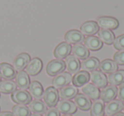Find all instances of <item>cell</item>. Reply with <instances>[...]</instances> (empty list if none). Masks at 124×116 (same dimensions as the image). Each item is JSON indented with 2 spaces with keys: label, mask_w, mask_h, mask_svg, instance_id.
Listing matches in <instances>:
<instances>
[{
  "label": "cell",
  "mask_w": 124,
  "mask_h": 116,
  "mask_svg": "<svg viewBox=\"0 0 124 116\" xmlns=\"http://www.w3.org/2000/svg\"><path fill=\"white\" fill-rule=\"evenodd\" d=\"M108 82L110 85H120L124 83V70H118L111 73L108 76Z\"/></svg>",
  "instance_id": "4316f807"
},
{
  "label": "cell",
  "mask_w": 124,
  "mask_h": 116,
  "mask_svg": "<svg viewBox=\"0 0 124 116\" xmlns=\"http://www.w3.org/2000/svg\"><path fill=\"white\" fill-rule=\"evenodd\" d=\"M105 113V106L102 101H94L91 105V111L90 115L91 116H104Z\"/></svg>",
  "instance_id": "4dcf8cb0"
},
{
  "label": "cell",
  "mask_w": 124,
  "mask_h": 116,
  "mask_svg": "<svg viewBox=\"0 0 124 116\" xmlns=\"http://www.w3.org/2000/svg\"><path fill=\"white\" fill-rule=\"evenodd\" d=\"M99 38L102 41V43H105L106 45H111L115 40V35L109 29H103L101 28L98 32Z\"/></svg>",
  "instance_id": "f1b7e54d"
},
{
  "label": "cell",
  "mask_w": 124,
  "mask_h": 116,
  "mask_svg": "<svg viewBox=\"0 0 124 116\" xmlns=\"http://www.w3.org/2000/svg\"><path fill=\"white\" fill-rule=\"evenodd\" d=\"M100 30L99 25L96 21H88L84 22L81 26V33L83 35L87 36H91L95 33H97Z\"/></svg>",
  "instance_id": "ac0fdd59"
},
{
  "label": "cell",
  "mask_w": 124,
  "mask_h": 116,
  "mask_svg": "<svg viewBox=\"0 0 124 116\" xmlns=\"http://www.w3.org/2000/svg\"><path fill=\"white\" fill-rule=\"evenodd\" d=\"M66 69V63L60 59L52 60L48 63L46 71L49 76H56Z\"/></svg>",
  "instance_id": "6da1fadb"
},
{
  "label": "cell",
  "mask_w": 124,
  "mask_h": 116,
  "mask_svg": "<svg viewBox=\"0 0 124 116\" xmlns=\"http://www.w3.org/2000/svg\"><path fill=\"white\" fill-rule=\"evenodd\" d=\"M78 93V90L77 87L71 86V85H66L60 89L59 92V96L62 100H70L71 98H74Z\"/></svg>",
  "instance_id": "603a6c76"
},
{
  "label": "cell",
  "mask_w": 124,
  "mask_h": 116,
  "mask_svg": "<svg viewBox=\"0 0 124 116\" xmlns=\"http://www.w3.org/2000/svg\"><path fill=\"white\" fill-rule=\"evenodd\" d=\"M98 25L103 29H116L119 26V22L116 18L109 16H102L98 19Z\"/></svg>",
  "instance_id": "8fae6325"
},
{
  "label": "cell",
  "mask_w": 124,
  "mask_h": 116,
  "mask_svg": "<svg viewBox=\"0 0 124 116\" xmlns=\"http://www.w3.org/2000/svg\"><path fill=\"white\" fill-rule=\"evenodd\" d=\"M75 104L78 107H79L81 110L87 111L91 107V101L89 100L87 96L84 94H77L74 97Z\"/></svg>",
  "instance_id": "ffe728a7"
},
{
  "label": "cell",
  "mask_w": 124,
  "mask_h": 116,
  "mask_svg": "<svg viewBox=\"0 0 124 116\" xmlns=\"http://www.w3.org/2000/svg\"><path fill=\"white\" fill-rule=\"evenodd\" d=\"M30 110L37 114H43L47 112V106L43 102L39 100H34L31 101L29 103Z\"/></svg>",
  "instance_id": "83f0119b"
},
{
  "label": "cell",
  "mask_w": 124,
  "mask_h": 116,
  "mask_svg": "<svg viewBox=\"0 0 124 116\" xmlns=\"http://www.w3.org/2000/svg\"><path fill=\"white\" fill-rule=\"evenodd\" d=\"M71 80H72V77L71 73L62 72L54 78L53 86L55 89H61L71 83Z\"/></svg>",
  "instance_id": "3957f363"
},
{
  "label": "cell",
  "mask_w": 124,
  "mask_h": 116,
  "mask_svg": "<svg viewBox=\"0 0 124 116\" xmlns=\"http://www.w3.org/2000/svg\"><path fill=\"white\" fill-rule=\"evenodd\" d=\"M63 116H72V115H71V114H65V115H63Z\"/></svg>",
  "instance_id": "ab89813d"
},
{
  "label": "cell",
  "mask_w": 124,
  "mask_h": 116,
  "mask_svg": "<svg viewBox=\"0 0 124 116\" xmlns=\"http://www.w3.org/2000/svg\"><path fill=\"white\" fill-rule=\"evenodd\" d=\"M43 62L39 58H33L26 66V73L31 76H35L41 72Z\"/></svg>",
  "instance_id": "5bb4252c"
},
{
  "label": "cell",
  "mask_w": 124,
  "mask_h": 116,
  "mask_svg": "<svg viewBox=\"0 0 124 116\" xmlns=\"http://www.w3.org/2000/svg\"><path fill=\"white\" fill-rule=\"evenodd\" d=\"M99 68H100V71H101L102 73H114V72L116 71L117 68H118V66H117V64L113 61V60L105 59L100 63Z\"/></svg>",
  "instance_id": "d4e9b609"
},
{
  "label": "cell",
  "mask_w": 124,
  "mask_h": 116,
  "mask_svg": "<svg viewBox=\"0 0 124 116\" xmlns=\"http://www.w3.org/2000/svg\"><path fill=\"white\" fill-rule=\"evenodd\" d=\"M15 116H31V110L28 107L23 104H17L12 107Z\"/></svg>",
  "instance_id": "1f68e13d"
},
{
  "label": "cell",
  "mask_w": 124,
  "mask_h": 116,
  "mask_svg": "<svg viewBox=\"0 0 124 116\" xmlns=\"http://www.w3.org/2000/svg\"><path fill=\"white\" fill-rule=\"evenodd\" d=\"M59 92L54 87H48L43 93V99L47 106L53 107L59 102Z\"/></svg>",
  "instance_id": "7a4b0ae2"
},
{
  "label": "cell",
  "mask_w": 124,
  "mask_h": 116,
  "mask_svg": "<svg viewBox=\"0 0 124 116\" xmlns=\"http://www.w3.org/2000/svg\"><path fill=\"white\" fill-rule=\"evenodd\" d=\"M122 109H123V110H124V104H123V107H122Z\"/></svg>",
  "instance_id": "60d3db41"
},
{
  "label": "cell",
  "mask_w": 124,
  "mask_h": 116,
  "mask_svg": "<svg viewBox=\"0 0 124 116\" xmlns=\"http://www.w3.org/2000/svg\"><path fill=\"white\" fill-rule=\"evenodd\" d=\"M71 49L72 48L70 44L66 43V42H62V43L59 44L56 48L54 49V55L56 57V59H64L70 55Z\"/></svg>",
  "instance_id": "5b68a950"
},
{
  "label": "cell",
  "mask_w": 124,
  "mask_h": 116,
  "mask_svg": "<svg viewBox=\"0 0 124 116\" xmlns=\"http://www.w3.org/2000/svg\"><path fill=\"white\" fill-rule=\"evenodd\" d=\"M83 42H84V45L88 50L96 51L100 50L103 46V43L101 40L95 36H88V38H84Z\"/></svg>",
  "instance_id": "9a60e30c"
},
{
  "label": "cell",
  "mask_w": 124,
  "mask_h": 116,
  "mask_svg": "<svg viewBox=\"0 0 124 116\" xmlns=\"http://www.w3.org/2000/svg\"><path fill=\"white\" fill-rule=\"evenodd\" d=\"M90 80V74L87 71H79L75 73L72 78V83L76 87H83L84 85L88 84Z\"/></svg>",
  "instance_id": "4fadbf2b"
},
{
  "label": "cell",
  "mask_w": 124,
  "mask_h": 116,
  "mask_svg": "<svg viewBox=\"0 0 124 116\" xmlns=\"http://www.w3.org/2000/svg\"><path fill=\"white\" fill-rule=\"evenodd\" d=\"M66 68H67L68 72L70 73H77L79 72V69L81 68V63L79 60L74 55H68L66 58Z\"/></svg>",
  "instance_id": "2e32d148"
},
{
  "label": "cell",
  "mask_w": 124,
  "mask_h": 116,
  "mask_svg": "<svg viewBox=\"0 0 124 116\" xmlns=\"http://www.w3.org/2000/svg\"><path fill=\"white\" fill-rule=\"evenodd\" d=\"M16 90V84L12 80L0 81V91L4 94H10Z\"/></svg>",
  "instance_id": "f546056e"
},
{
  "label": "cell",
  "mask_w": 124,
  "mask_h": 116,
  "mask_svg": "<svg viewBox=\"0 0 124 116\" xmlns=\"http://www.w3.org/2000/svg\"><path fill=\"white\" fill-rule=\"evenodd\" d=\"M16 86L19 87L21 90H26L30 85V79L26 72L20 71L16 76Z\"/></svg>",
  "instance_id": "7402d4cb"
},
{
  "label": "cell",
  "mask_w": 124,
  "mask_h": 116,
  "mask_svg": "<svg viewBox=\"0 0 124 116\" xmlns=\"http://www.w3.org/2000/svg\"><path fill=\"white\" fill-rule=\"evenodd\" d=\"M117 96V88L115 85H109L103 88V90L100 91V97L103 102H109L110 101L114 100Z\"/></svg>",
  "instance_id": "9c48e42d"
},
{
  "label": "cell",
  "mask_w": 124,
  "mask_h": 116,
  "mask_svg": "<svg viewBox=\"0 0 124 116\" xmlns=\"http://www.w3.org/2000/svg\"><path fill=\"white\" fill-rule=\"evenodd\" d=\"M113 45L117 50H124V34L120 35L116 38H115Z\"/></svg>",
  "instance_id": "d6a6232c"
},
{
  "label": "cell",
  "mask_w": 124,
  "mask_h": 116,
  "mask_svg": "<svg viewBox=\"0 0 124 116\" xmlns=\"http://www.w3.org/2000/svg\"><path fill=\"white\" fill-rule=\"evenodd\" d=\"M30 62V55L27 53H21L16 56L14 61V68L17 71H22Z\"/></svg>",
  "instance_id": "d6986e66"
},
{
  "label": "cell",
  "mask_w": 124,
  "mask_h": 116,
  "mask_svg": "<svg viewBox=\"0 0 124 116\" xmlns=\"http://www.w3.org/2000/svg\"><path fill=\"white\" fill-rule=\"evenodd\" d=\"M0 80H1V76H0Z\"/></svg>",
  "instance_id": "b9f144b4"
},
{
  "label": "cell",
  "mask_w": 124,
  "mask_h": 116,
  "mask_svg": "<svg viewBox=\"0 0 124 116\" xmlns=\"http://www.w3.org/2000/svg\"><path fill=\"white\" fill-rule=\"evenodd\" d=\"M123 107V103L120 100H112L106 104L105 112L107 116H112L119 113Z\"/></svg>",
  "instance_id": "7c38bea8"
},
{
  "label": "cell",
  "mask_w": 124,
  "mask_h": 116,
  "mask_svg": "<svg viewBox=\"0 0 124 116\" xmlns=\"http://www.w3.org/2000/svg\"><path fill=\"white\" fill-rule=\"evenodd\" d=\"M65 40L70 45H77L83 42L84 35L78 30H70L65 35Z\"/></svg>",
  "instance_id": "ba28073f"
},
{
  "label": "cell",
  "mask_w": 124,
  "mask_h": 116,
  "mask_svg": "<svg viewBox=\"0 0 124 116\" xmlns=\"http://www.w3.org/2000/svg\"><path fill=\"white\" fill-rule=\"evenodd\" d=\"M57 109L63 114H71L77 111V106L71 101L62 100L57 103Z\"/></svg>",
  "instance_id": "8992f818"
},
{
  "label": "cell",
  "mask_w": 124,
  "mask_h": 116,
  "mask_svg": "<svg viewBox=\"0 0 124 116\" xmlns=\"http://www.w3.org/2000/svg\"><path fill=\"white\" fill-rule=\"evenodd\" d=\"M100 66V61L96 57H88L87 59L83 60L81 63V68L83 71L93 72L96 70Z\"/></svg>",
  "instance_id": "44dd1931"
},
{
  "label": "cell",
  "mask_w": 124,
  "mask_h": 116,
  "mask_svg": "<svg viewBox=\"0 0 124 116\" xmlns=\"http://www.w3.org/2000/svg\"><path fill=\"white\" fill-rule=\"evenodd\" d=\"M114 62L117 65H124V50H119L114 55Z\"/></svg>",
  "instance_id": "836d02e7"
},
{
  "label": "cell",
  "mask_w": 124,
  "mask_h": 116,
  "mask_svg": "<svg viewBox=\"0 0 124 116\" xmlns=\"http://www.w3.org/2000/svg\"><path fill=\"white\" fill-rule=\"evenodd\" d=\"M82 91L83 92L85 96L92 100H98L100 97V91L97 86H95L93 84H86L82 88Z\"/></svg>",
  "instance_id": "e0dca14e"
},
{
  "label": "cell",
  "mask_w": 124,
  "mask_h": 116,
  "mask_svg": "<svg viewBox=\"0 0 124 116\" xmlns=\"http://www.w3.org/2000/svg\"><path fill=\"white\" fill-rule=\"evenodd\" d=\"M90 79L93 85L98 88H105L108 84L106 76L101 71H93L90 74Z\"/></svg>",
  "instance_id": "52a82bcc"
},
{
  "label": "cell",
  "mask_w": 124,
  "mask_h": 116,
  "mask_svg": "<svg viewBox=\"0 0 124 116\" xmlns=\"http://www.w3.org/2000/svg\"><path fill=\"white\" fill-rule=\"evenodd\" d=\"M0 116H15V114L11 112H2L0 113Z\"/></svg>",
  "instance_id": "8d00e7d4"
},
{
  "label": "cell",
  "mask_w": 124,
  "mask_h": 116,
  "mask_svg": "<svg viewBox=\"0 0 124 116\" xmlns=\"http://www.w3.org/2000/svg\"><path fill=\"white\" fill-rule=\"evenodd\" d=\"M28 88H29L30 93L35 99L39 100L43 97V93H44L43 88L38 81H32L31 83H30Z\"/></svg>",
  "instance_id": "484cf974"
},
{
  "label": "cell",
  "mask_w": 124,
  "mask_h": 116,
  "mask_svg": "<svg viewBox=\"0 0 124 116\" xmlns=\"http://www.w3.org/2000/svg\"><path fill=\"white\" fill-rule=\"evenodd\" d=\"M74 56H76L78 59L85 60L88 57H89V50L86 48V46L81 44H77L71 49Z\"/></svg>",
  "instance_id": "cb8c5ba5"
},
{
  "label": "cell",
  "mask_w": 124,
  "mask_h": 116,
  "mask_svg": "<svg viewBox=\"0 0 124 116\" xmlns=\"http://www.w3.org/2000/svg\"><path fill=\"white\" fill-rule=\"evenodd\" d=\"M11 98L13 102L23 105L29 104L31 102V96L26 90H16L12 93Z\"/></svg>",
  "instance_id": "277c9868"
},
{
  "label": "cell",
  "mask_w": 124,
  "mask_h": 116,
  "mask_svg": "<svg viewBox=\"0 0 124 116\" xmlns=\"http://www.w3.org/2000/svg\"><path fill=\"white\" fill-rule=\"evenodd\" d=\"M45 116H60V112H59L57 108L51 107L46 112Z\"/></svg>",
  "instance_id": "e575fe53"
},
{
  "label": "cell",
  "mask_w": 124,
  "mask_h": 116,
  "mask_svg": "<svg viewBox=\"0 0 124 116\" xmlns=\"http://www.w3.org/2000/svg\"><path fill=\"white\" fill-rule=\"evenodd\" d=\"M118 98L120 101H122V102H124V83H122V85H120V86H119L118 88Z\"/></svg>",
  "instance_id": "d590c367"
},
{
  "label": "cell",
  "mask_w": 124,
  "mask_h": 116,
  "mask_svg": "<svg viewBox=\"0 0 124 116\" xmlns=\"http://www.w3.org/2000/svg\"><path fill=\"white\" fill-rule=\"evenodd\" d=\"M31 116H41L40 114H31Z\"/></svg>",
  "instance_id": "f35d334b"
},
{
  "label": "cell",
  "mask_w": 124,
  "mask_h": 116,
  "mask_svg": "<svg viewBox=\"0 0 124 116\" xmlns=\"http://www.w3.org/2000/svg\"><path fill=\"white\" fill-rule=\"evenodd\" d=\"M0 76L6 80H11L16 78V71L14 67L9 63H1L0 64Z\"/></svg>",
  "instance_id": "30bf717a"
},
{
  "label": "cell",
  "mask_w": 124,
  "mask_h": 116,
  "mask_svg": "<svg viewBox=\"0 0 124 116\" xmlns=\"http://www.w3.org/2000/svg\"><path fill=\"white\" fill-rule=\"evenodd\" d=\"M115 116H124V114L123 113H117L116 114H115Z\"/></svg>",
  "instance_id": "74e56055"
}]
</instances>
